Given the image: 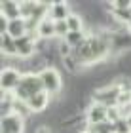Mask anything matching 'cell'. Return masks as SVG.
Returning a JSON list of instances; mask_svg holds the SVG:
<instances>
[{"label":"cell","instance_id":"8","mask_svg":"<svg viewBox=\"0 0 131 133\" xmlns=\"http://www.w3.org/2000/svg\"><path fill=\"white\" fill-rule=\"evenodd\" d=\"M50 105H51V95L46 93V91H40L36 95H32V97L27 101V107L32 114H44Z\"/></svg>","mask_w":131,"mask_h":133},{"label":"cell","instance_id":"16","mask_svg":"<svg viewBox=\"0 0 131 133\" xmlns=\"http://www.w3.org/2000/svg\"><path fill=\"white\" fill-rule=\"evenodd\" d=\"M67 25H68V31L70 32H76V31H84V19L76 14H70L68 19H67Z\"/></svg>","mask_w":131,"mask_h":133},{"label":"cell","instance_id":"18","mask_svg":"<svg viewBox=\"0 0 131 133\" xmlns=\"http://www.w3.org/2000/svg\"><path fill=\"white\" fill-rule=\"evenodd\" d=\"M129 131H131V128H129V124H127L126 118H120L114 124V133H129Z\"/></svg>","mask_w":131,"mask_h":133},{"label":"cell","instance_id":"23","mask_svg":"<svg viewBox=\"0 0 131 133\" xmlns=\"http://www.w3.org/2000/svg\"><path fill=\"white\" fill-rule=\"evenodd\" d=\"M129 133H131V131H129Z\"/></svg>","mask_w":131,"mask_h":133},{"label":"cell","instance_id":"7","mask_svg":"<svg viewBox=\"0 0 131 133\" xmlns=\"http://www.w3.org/2000/svg\"><path fill=\"white\" fill-rule=\"evenodd\" d=\"M86 120H87V125L108 122V108L105 105H99V103H91L86 110Z\"/></svg>","mask_w":131,"mask_h":133},{"label":"cell","instance_id":"6","mask_svg":"<svg viewBox=\"0 0 131 133\" xmlns=\"http://www.w3.org/2000/svg\"><path fill=\"white\" fill-rule=\"evenodd\" d=\"M15 46H17V55L21 59H29L38 50V40L31 34H25V36H21V38L15 40Z\"/></svg>","mask_w":131,"mask_h":133},{"label":"cell","instance_id":"22","mask_svg":"<svg viewBox=\"0 0 131 133\" xmlns=\"http://www.w3.org/2000/svg\"><path fill=\"white\" fill-rule=\"evenodd\" d=\"M129 11H131V8H129Z\"/></svg>","mask_w":131,"mask_h":133},{"label":"cell","instance_id":"3","mask_svg":"<svg viewBox=\"0 0 131 133\" xmlns=\"http://www.w3.org/2000/svg\"><path fill=\"white\" fill-rule=\"evenodd\" d=\"M38 76H40V80H42V86H44L46 93H50V95L61 93L63 82H61V74L57 72V69H53V66H44V69L38 72Z\"/></svg>","mask_w":131,"mask_h":133},{"label":"cell","instance_id":"4","mask_svg":"<svg viewBox=\"0 0 131 133\" xmlns=\"http://www.w3.org/2000/svg\"><path fill=\"white\" fill-rule=\"evenodd\" d=\"M23 74L13 66H6L0 72V88H2V93H13L17 86L21 84Z\"/></svg>","mask_w":131,"mask_h":133},{"label":"cell","instance_id":"13","mask_svg":"<svg viewBox=\"0 0 131 133\" xmlns=\"http://www.w3.org/2000/svg\"><path fill=\"white\" fill-rule=\"evenodd\" d=\"M38 36L40 38H51V36H55V21L50 19V17H46V19L40 21V25H38Z\"/></svg>","mask_w":131,"mask_h":133},{"label":"cell","instance_id":"21","mask_svg":"<svg viewBox=\"0 0 131 133\" xmlns=\"http://www.w3.org/2000/svg\"><path fill=\"white\" fill-rule=\"evenodd\" d=\"M82 133H89V131H87V129H86V131H82Z\"/></svg>","mask_w":131,"mask_h":133},{"label":"cell","instance_id":"5","mask_svg":"<svg viewBox=\"0 0 131 133\" xmlns=\"http://www.w3.org/2000/svg\"><path fill=\"white\" fill-rule=\"evenodd\" d=\"M25 118L19 114H10L0 120V133H25Z\"/></svg>","mask_w":131,"mask_h":133},{"label":"cell","instance_id":"10","mask_svg":"<svg viewBox=\"0 0 131 133\" xmlns=\"http://www.w3.org/2000/svg\"><path fill=\"white\" fill-rule=\"evenodd\" d=\"M68 15H70V11H68L67 2H53L50 8V14H47V17L53 21H67Z\"/></svg>","mask_w":131,"mask_h":133},{"label":"cell","instance_id":"12","mask_svg":"<svg viewBox=\"0 0 131 133\" xmlns=\"http://www.w3.org/2000/svg\"><path fill=\"white\" fill-rule=\"evenodd\" d=\"M0 50L6 57L10 55H17V46H15V38L10 34H2L0 36Z\"/></svg>","mask_w":131,"mask_h":133},{"label":"cell","instance_id":"19","mask_svg":"<svg viewBox=\"0 0 131 133\" xmlns=\"http://www.w3.org/2000/svg\"><path fill=\"white\" fill-rule=\"evenodd\" d=\"M112 8L114 10H129L131 0H114V2H112Z\"/></svg>","mask_w":131,"mask_h":133},{"label":"cell","instance_id":"11","mask_svg":"<svg viewBox=\"0 0 131 133\" xmlns=\"http://www.w3.org/2000/svg\"><path fill=\"white\" fill-rule=\"evenodd\" d=\"M10 36H13V38H21V36L29 34V25H27V19H23V17H19V19H11L10 25H8V32Z\"/></svg>","mask_w":131,"mask_h":133},{"label":"cell","instance_id":"1","mask_svg":"<svg viewBox=\"0 0 131 133\" xmlns=\"http://www.w3.org/2000/svg\"><path fill=\"white\" fill-rule=\"evenodd\" d=\"M40 91H44V86H42V80H40L38 72H25L21 84L13 91V99L21 101V103H27L32 95H36Z\"/></svg>","mask_w":131,"mask_h":133},{"label":"cell","instance_id":"2","mask_svg":"<svg viewBox=\"0 0 131 133\" xmlns=\"http://www.w3.org/2000/svg\"><path fill=\"white\" fill-rule=\"evenodd\" d=\"M122 95V88L120 84H108V86H103L99 89L93 91V103H99V105H105L106 108H112V107H118V99Z\"/></svg>","mask_w":131,"mask_h":133},{"label":"cell","instance_id":"9","mask_svg":"<svg viewBox=\"0 0 131 133\" xmlns=\"http://www.w3.org/2000/svg\"><path fill=\"white\" fill-rule=\"evenodd\" d=\"M0 15H4L8 21L19 19L21 17L19 2H13V0H4V2H0Z\"/></svg>","mask_w":131,"mask_h":133},{"label":"cell","instance_id":"15","mask_svg":"<svg viewBox=\"0 0 131 133\" xmlns=\"http://www.w3.org/2000/svg\"><path fill=\"white\" fill-rule=\"evenodd\" d=\"M38 2H19V10H21V17L23 19H32L34 11H36Z\"/></svg>","mask_w":131,"mask_h":133},{"label":"cell","instance_id":"14","mask_svg":"<svg viewBox=\"0 0 131 133\" xmlns=\"http://www.w3.org/2000/svg\"><path fill=\"white\" fill-rule=\"evenodd\" d=\"M86 40H87V36H86V32H84V31L68 32V34H67V38H65V42H67V44L72 48V50H74V48H78V46H82Z\"/></svg>","mask_w":131,"mask_h":133},{"label":"cell","instance_id":"20","mask_svg":"<svg viewBox=\"0 0 131 133\" xmlns=\"http://www.w3.org/2000/svg\"><path fill=\"white\" fill-rule=\"evenodd\" d=\"M127 31H129V32H131V21H129V25H127Z\"/></svg>","mask_w":131,"mask_h":133},{"label":"cell","instance_id":"17","mask_svg":"<svg viewBox=\"0 0 131 133\" xmlns=\"http://www.w3.org/2000/svg\"><path fill=\"white\" fill-rule=\"evenodd\" d=\"M68 25H67V21H55V36H59V38H67V34H68Z\"/></svg>","mask_w":131,"mask_h":133}]
</instances>
